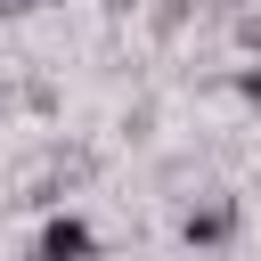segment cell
I'll list each match as a JSON object with an SVG mask.
<instances>
[{
	"label": "cell",
	"instance_id": "cell-4",
	"mask_svg": "<svg viewBox=\"0 0 261 261\" xmlns=\"http://www.w3.org/2000/svg\"><path fill=\"white\" fill-rule=\"evenodd\" d=\"M41 0H0V24H16V16H33Z\"/></svg>",
	"mask_w": 261,
	"mask_h": 261
},
{
	"label": "cell",
	"instance_id": "cell-1",
	"mask_svg": "<svg viewBox=\"0 0 261 261\" xmlns=\"http://www.w3.org/2000/svg\"><path fill=\"white\" fill-rule=\"evenodd\" d=\"M179 237H188V253H212V245H228V237H237V196H204V204H188Z\"/></svg>",
	"mask_w": 261,
	"mask_h": 261
},
{
	"label": "cell",
	"instance_id": "cell-2",
	"mask_svg": "<svg viewBox=\"0 0 261 261\" xmlns=\"http://www.w3.org/2000/svg\"><path fill=\"white\" fill-rule=\"evenodd\" d=\"M33 261H98V237H90V220L57 212V220L41 228V245H33Z\"/></svg>",
	"mask_w": 261,
	"mask_h": 261
},
{
	"label": "cell",
	"instance_id": "cell-3",
	"mask_svg": "<svg viewBox=\"0 0 261 261\" xmlns=\"http://www.w3.org/2000/svg\"><path fill=\"white\" fill-rule=\"evenodd\" d=\"M237 98H245V106L261 114V65H245V73H237Z\"/></svg>",
	"mask_w": 261,
	"mask_h": 261
},
{
	"label": "cell",
	"instance_id": "cell-5",
	"mask_svg": "<svg viewBox=\"0 0 261 261\" xmlns=\"http://www.w3.org/2000/svg\"><path fill=\"white\" fill-rule=\"evenodd\" d=\"M0 114H8V82H0Z\"/></svg>",
	"mask_w": 261,
	"mask_h": 261
}]
</instances>
